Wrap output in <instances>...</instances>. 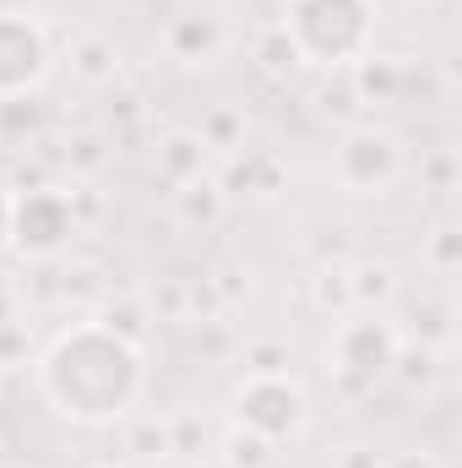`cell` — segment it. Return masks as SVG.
<instances>
[{"label": "cell", "mask_w": 462, "mask_h": 468, "mask_svg": "<svg viewBox=\"0 0 462 468\" xmlns=\"http://www.w3.org/2000/svg\"><path fill=\"white\" fill-rule=\"evenodd\" d=\"M33 370H38V392L49 398V409L71 425H88V431L131 420V409L147 392L142 344L110 333L99 316L60 327L44 344V354L33 359Z\"/></svg>", "instance_id": "obj_1"}, {"label": "cell", "mask_w": 462, "mask_h": 468, "mask_svg": "<svg viewBox=\"0 0 462 468\" xmlns=\"http://www.w3.org/2000/svg\"><path fill=\"white\" fill-rule=\"evenodd\" d=\"M278 22L316 71H348L375 49V0H289Z\"/></svg>", "instance_id": "obj_2"}, {"label": "cell", "mask_w": 462, "mask_h": 468, "mask_svg": "<svg viewBox=\"0 0 462 468\" xmlns=\"http://www.w3.org/2000/svg\"><path fill=\"white\" fill-rule=\"evenodd\" d=\"M403 333L381 316V311H348L338 316L332 338H327V376L343 398H364L392 376Z\"/></svg>", "instance_id": "obj_3"}, {"label": "cell", "mask_w": 462, "mask_h": 468, "mask_svg": "<svg viewBox=\"0 0 462 468\" xmlns=\"http://www.w3.org/2000/svg\"><path fill=\"white\" fill-rule=\"evenodd\" d=\"M82 234L77 218V197L60 191V186H33V191H16V207H11V250L27 256V261H60Z\"/></svg>", "instance_id": "obj_4"}, {"label": "cell", "mask_w": 462, "mask_h": 468, "mask_svg": "<svg viewBox=\"0 0 462 468\" xmlns=\"http://www.w3.org/2000/svg\"><path fill=\"white\" fill-rule=\"evenodd\" d=\"M234 425L256 431L261 441H294L310 425V392L299 387V376H245L234 387Z\"/></svg>", "instance_id": "obj_5"}, {"label": "cell", "mask_w": 462, "mask_h": 468, "mask_svg": "<svg viewBox=\"0 0 462 468\" xmlns=\"http://www.w3.org/2000/svg\"><path fill=\"white\" fill-rule=\"evenodd\" d=\"M55 71V44L44 16L5 5L0 11V104L5 99H33Z\"/></svg>", "instance_id": "obj_6"}, {"label": "cell", "mask_w": 462, "mask_h": 468, "mask_svg": "<svg viewBox=\"0 0 462 468\" xmlns=\"http://www.w3.org/2000/svg\"><path fill=\"white\" fill-rule=\"evenodd\" d=\"M403 175V142L381 125H353L343 131L338 153H332V180L353 197H381L392 191Z\"/></svg>", "instance_id": "obj_7"}, {"label": "cell", "mask_w": 462, "mask_h": 468, "mask_svg": "<svg viewBox=\"0 0 462 468\" xmlns=\"http://www.w3.org/2000/svg\"><path fill=\"white\" fill-rule=\"evenodd\" d=\"M224 44H229V33L213 11H180L163 27V55L180 66H213L224 55Z\"/></svg>", "instance_id": "obj_8"}, {"label": "cell", "mask_w": 462, "mask_h": 468, "mask_svg": "<svg viewBox=\"0 0 462 468\" xmlns=\"http://www.w3.org/2000/svg\"><path fill=\"white\" fill-rule=\"evenodd\" d=\"M152 175L174 191V186H191L202 175H213V147L202 142V131H163L158 147H152Z\"/></svg>", "instance_id": "obj_9"}, {"label": "cell", "mask_w": 462, "mask_h": 468, "mask_svg": "<svg viewBox=\"0 0 462 468\" xmlns=\"http://www.w3.org/2000/svg\"><path fill=\"white\" fill-rule=\"evenodd\" d=\"M283 180H289V169H283V158H278L272 147H245V153H234L229 175H224L218 186H224V197L272 202V197L283 191Z\"/></svg>", "instance_id": "obj_10"}, {"label": "cell", "mask_w": 462, "mask_h": 468, "mask_svg": "<svg viewBox=\"0 0 462 468\" xmlns=\"http://www.w3.org/2000/svg\"><path fill=\"white\" fill-rule=\"evenodd\" d=\"M348 82L359 93V104H403L408 99V82H414V66L403 55H364L359 66H348Z\"/></svg>", "instance_id": "obj_11"}, {"label": "cell", "mask_w": 462, "mask_h": 468, "mask_svg": "<svg viewBox=\"0 0 462 468\" xmlns=\"http://www.w3.org/2000/svg\"><path fill=\"white\" fill-rule=\"evenodd\" d=\"M169 213H174V224L191 234L213 229L224 213H229V197H224V186H218V175H202V180H191V186H174L169 191Z\"/></svg>", "instance_id": "obj_12"}, {"label": "cell", "mask_w": 462, "mask_h": 468, "mask_svg": "<svg viewBox=\"0 0 462 468\" xmlns=\"http://www.w3.org/2000/svg\"><path fill=\"white\" fill-rule=\"evenodd\" d=\"M66 60H71V77L82 88H110L120 77V44L104 38V33H77L71 49H66Z\"/></svg>", "instance_id": "obj_13"}, {"label": "cell", "mask_w": 462, "mask_h": 468, "mask_svg": "<svg viewBox=\"0 0 462 468\" xmlns=\"http://www.w3.org/2000/svg\"><path fill=\"white\" fill-rule=\"evenodd\" d=\"M403 278L392 261H348V294H353V311H386L397 300Z\"/></svg>", "instance_id": "obj_14"}, {"label": "cell", "mask_w": 462, "mask_h": 468, "mask_svg": "<svg viewBox=\"0 0 462 468\" xmlns=\"http://www.w3.org/2000/svg\"><path fill=\"white\" fill-rule=\"evenodd\" d=\"M441 376V349H425V344H397V359H392V376L403 392H430Z\"/></svg>", "instance_id": "obj_15"}, {"label": "cell", "mask_w": 462, "mask_h": 468, "mask_svg": "<svg viewBox=\"0 0 462 468\" xmlns=\"http://www.w3.org/2000/svg\"><path fill=\"white\" fill-rule=\"evenodd\" d=\"M310 305L321 311V316H348L353 311V294H348V261H321L316 267V278H310Z\"/></svg>", "instance_id": "obj_16"}, {"label": "cell", "mask_w": 462, "mask_h": 468, "mask_svg": "<svg viewBox=\"0 0 462 468\" xmlns=\"http://www.w3.org/2000/svg\"><path fill=\"white\" fill-rule=\"evenodd\" d=\"M256 66H261L267 77H294V71H299V49H294V38H289L283 22H267V27L256 33Z\"/></svg>", "instance_id": "obj_17"}, {"label": "cell", "mask_w": 462, "mask_h": 468, "mask_svg": "<svg viewBox=\"0 0 462 468\" xmlns=\"http://www.w3.org/2000/svg\"><path fill=\"white\" fill-rule=\"evenodd\" d=\"M419 256H425V267H430V272L452 278V272L462 267V229H457V224H436V229L425 234Z\"/></svg>", "instance_id": "obj_18"}, {"label": "cell", "mask_w": 462, "mask_h": 468, "mask_svg": "<svg viewBox=\"0 0 462 468\" xmlns=\"http://www.w3.org/2000/svg\"><path fill=\"white\" fill-rule=\"evenodd\" d=\"M224 468H272V441H261L245 425H229V436H224Z\"/></svg>", "instance_id": "obj_19"}, {"label": "cell", "mask_w": 462, "mask_h": 468, "mask_svg": "<svg viewBox=\"0 0 462 468\" xmlns=\"http://www.w3.org/2000/svg\"><path fill=\"white\" fill-rule=\"evenodd\" d=\"M239 365H245V376H289L294 354H289V344H278V338H256V344L239 349Z\"/></svg>", "instance_id": "obj_20"}, {"label": "cell", "mask_w": 462, "mask_h": 468, "mask_svg": "<svg viewBox=\"0 0 462 468\" xmlns=\"http://www.w3.org/2000/svg\"><path fill=\"white\" fill-rule=\"evenodd\" d=\"M414 344H425V349H452V311L446 305H436V300H419V311H414Z\"/></svg>", "instance_id": "obj_21"}, {"label": "cell", "mask_w": 462, "mask_h": 468, "mask_svg": "<svg viewBox=\"0 0 462 468\" xmlns=\"http://www.w3.org/2000/svg\"><path fill=\"white\" fill-rule=\"evenodd\" d=\"M202 283H207V300H213V311H218V316L234 311V305L250 294V272H239L234 261H224V267H218L213 278H202Z\"/></svg>", "instance_id": "obj_22"}, {"label": "cell", "mask_w": 462, "mask_h": 468, "mask_svg": "<svg viewBox=\"0 0 462 468\" xmlns=\"http://www.w3.org/2000/svg\"><path fill=\"white\" fill-rule=\"evenodd\" d=\"M419 180H425V191H436V197H452V191H457V180H462L457 153H452V147H436V153L419 164Z\"/></svg>", "instance_id": "obj_23"}, {"label": "cell", "mask_w": 462, "mask_h": 468, "mask_svg": "<svg viewBox=\"0 0 462 468\" xmlns=\"http://www.w3.org/2000/svg\"><path fill=\"white\" fill-rule=\"evenodd\" d=\"M33 359V327L22 316H5L0 322V370H22Z\"/></svg>", "instance_id": "obj_24"}, {"label": "cell", "mask_w": 462, "mask_h": 468, "mask_svg": "<svg viewBox=\"0 0 462 468\" xmlns=\"http://www.w3.org/2000/svg\"><path fill=\"white\" fill-rule=\"evenodd\" d=\"M99 322H104L110 333H120V338H131V344L147 338V311H142V300H115V305H104Z\"/></svg>", "instance_id": "obj_25"}, {"label": "cell", "mask_w": 462, "mask_h": 468, "mask_svg": "<svg viewBox=\"0 0 462 468\" xmlns=\"http://www.w3.org/2000/svg\"><path fill=\"white\" fill-rule=\"evenodd\" d=\"M202 142L207 147H224V153L245 147V120L234 115V110H213V115L202 120Z\"/></svg>", "instance_id": "obj_26"}, {"label": "cell", "mask_w": 462, "mask_h": 468, "mask_svg": "<svg viewBox=\"0 0 462 468\" xmlns=\"http://www.w3.org/2000/svg\"><path fill=\"white\" fill-rule=\"evenodd\" d=\"M131 447H136L142 458H169V452H174V431H169V420H158V425H142Z\"/></svg>", "instance_id": "obj_27"}, {"label": "cell", "mask_w": 462, "mask_h": 468, "mask_svg": "<svg viewBox=\"0 0 462 468\" xmlns=\"http://www.w3.org/2000/svg\"><path fill=\"white\" fill-rule=\"evenodd\" d=\"M0 115H5V131H11V136H33V131H38V110H33V99H5Z\"/></svg>", "instance_id": "obj_28"}, {"label": "cell", "mask_w": 462, "mask_h": 468, "mask_svg": "<svg viewBox=\"0 0 462 468\" xmlns=\"http://www.w3.org/2000/svg\"><path fill=\"white\" fill-rule=\"evenodd\" d=\"M386 458L381 452H370V447H343V458H338V468H381Z\"/></svg>", "instance_id": "obj_29"}, {"label": "cell", "mask_w": 462, "mask_h": 468, "mask_svg": "<svg viewBox=\"0 0 462 468\" xmlns=\"http://www.w3.org/2000/svg\"><path fill=\"white\" fill-rule=\"evenodd\" d=\"M11 207H16V191L0 186V250H11Z\"/></svg>", "instance_id": "obj_30"}, {"label": "cell", "mask_w": 462, "mask_h": 468, "mask_svg": "<svg viewBox=\"0 0 462 468\" xmlns=\"http://www.w3.org/2000/svg\"><path fill=\"white\" fill-rule=\"evenodd\" d=\"M381 468H441L430 452H403V458H386Z\"/></svg>", "instance_id": "obj_31"}, {"label": "cell", "mask_w": 462, "mask_h": 468, "mask_svg": "<svg viewBox=\"0 0 462 468\" xmlns=\"http://www.w3.org/2000/svg\"><path fill=\"white\" fill-rule=\"evenodd\" d=\"M408 5H430V0H408Z\"/></svg>", "instance_id": "obj_32"}, {"label": "cell", "mask_w": 462, "mask_h": 468, "mask_svg": "<svg viewBox=\"0 0 462 468\" xmlns=\"http://www.w3.org/2000/svg\"><path fill=\"white\" fill-rule=\"evenodd\" d=\"M88 468H110V463H88Z\"/></svg>", "instance_id": "obj_33"}, {"label": "cell", "mask_w": 462, "mask_h": 468, "mask_svg": "<svg viewBox=\"0 0 462 468\" xmlns=\"http://www.w3.org/2000/svg\"><path fill=\"white\" fill-rule=\"evenodd\" d=\"M283 5H289V0H283Z\"/></svg>", "instance_id": "obj_34"}]
</instances>
